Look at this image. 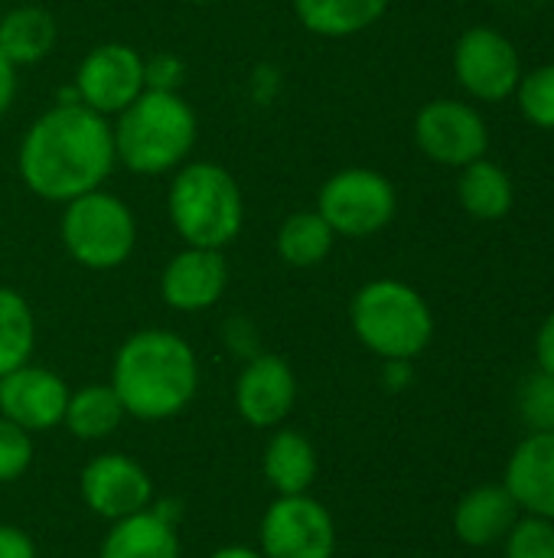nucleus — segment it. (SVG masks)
Listing matches in <instances>:
<instances>
[{"label": "nucleus", "mask_w": 554, "mask_h": 558, "mask_svg": "<svg viewBox=\"0 0 554 558\" xmlns=\"http://www.w3.org/2000/svg\"><path fill=\"white\" fill-rule=\"evenodd\" d=\"M114 163L118 157L108 118L82 101H59L42 111L16 150V170L26 190L62 206L98 190Z\"/></svg>", "instance_id": "nucleus-1"}, {"label": "nucleus", "mask_w": 554, "mask_h": 558, "mask_svg": "<svg viewBox=\"0 0 554 558\" xmlns=\"http://www.w3.org/2000/svg\"><path fill=\"white\" fill-rule=\"evenodd\" d=\"M199 386V363L193 347L170 330L131 333L111 369V389L127 415L140 422H163L180 415Z\"/></svg>", "instance_id": "nucleus-2"}, {"label": "nucleus", "mask_w": 554, "mask_h": 558, "mask_svg": "<svg viewBox=\"0 0 554 558\" xmlns=\"http://www.w3.org/2000/svg\"><path fill=\"white\" fill-rule=\"evenodd\" d=\"M196 111L170 88H144L111 124L118 163L140 177H160L183 167L196 147Z\"/></svg>", "instance_id": "nucleus-3"}, {"label": "nucleus", "mask_w": 554, "mask_h": 558, "mask_svg": "<svg viewBox=\"0 0 554 558\" xmlns=\"http://www.w3.org/2000/svg\"><path fill=\"white\" fill-rule=\"evenodd\" d=\"M167 209L176 235L196 248H225L245 222L238 180L209 160H186L167 193Z\"/></svg>", "instance_id": "nucleus-4"}, {"label": "nucleus", "mask_w": 554, "mask_h": 558, "mask_svg": "<svg viewBox=\"0 0 554 558\" xmlns=\"http://www.w3.org/2000/svg\"><path fill=\"white\" fill-rule=\"evenodd\" d=\"M349 320L359 343L382 360H415L434 337V314L428 301L395 278L362 284L353 298Z\"/></svg>", "instance_id": "nucleus-5"}, {"label": "nucleus", "mask_w": 554, "mask_h": 558, "mask_svg": "<svg viewBox=\"0 0 554 558\" xmlns=\"http://www.w3.org/2000/svg\"><path fill=\"white\" fill-rule=\"evenodd\" d=\"M59 235L72 262L88 271H111L131 258L137 245V222L121 196L98 186L65 203Z\"/></svg>", "instance_id": "nucleus-6"}, {"label": "nucleus", "mask_w": 554, "mask_h": 558, "mask_svg": "<svg viewBox=\"0 0 554 558\" xmlns=\"http://www.w3.org/2000/svg\"><path fill=\"white\" fill-rule=\"evenodd\" d=\"M317 213L343 239L379 235L398 213L395 186L385 173L369 167L336 170L317 193Z\"/></svg>", "instance_id": "nucleus-7"}, {"label": "nucleus", "mask_w": 554, "mask_h": 558, "mask_svg": "<svg viewBox=\"0 0 554 558\" xmlns=\"http://www.w3.org/2000/svg\"><path fill=\"white\" fill-rule=\"evenodd\" d=\"M457 85L477 101H506L516 95L522 62L516 43L493 26H470L454 46Z\"/></svg>", "instance_id": "nucleus-8"}, {"label": "nucleus", "mask_w": 554, "mask_h": 558, "mask_svg": "<svg viewBox=\"0 0 554 558\" xmlns=\"http://www.w3.org/2000/svg\"><path fill=\"white\" fill-rule=\"evenodd\" d=\"M415 144L431 163L460 170L487 157L490 128L473 105L457 98H434L415 118Z\"/></svg>", "instance_id": "nucleus-9"}, {"label": "nucleus", "mask_w": 554, "mask_h": 558, "mask_svg": "<svg viewBox=\"0 0 554 558\" xmlns=\"http://www.w3.org/2000/svg\"><path fill=\"white\" fill-rule=\"evenodd\" d=\"M147 88V59L127 43H101L75 69V98L101 118H118Z\"/></svg>", "instance_id": "nucleus-10"}, {"label": "nucleus", "mask_w": 554, "mask_h": 558, "mask_svg": "<svg viewBox=\"0 0 554 558\" xmlns=\"http://www.w3.org/2000/svg\"><path fill=\"white\" fill-rule=\"evenodd\" d=\"M261 556L264 558H333L336 526L330 510L307 497H278L261 520Z\"/></svg>", "instance_id": "nucleus-11"}, {"label": "nucleus", "mask_w": 554, "mask_h": 558, "mask_svg": "<svg viewBox=\"0 0 554 558\" xmlns=\"http://www.w3.org/2000/svg\"><path fill=\"white\" fill-rule=\"evenodd\" d=\"M78 487H82L85 507L95 517L111 520V523L150 510V500H153V484L147 471L124 454H101L88 461Z\"/></svg>", "instance_id": "nucleus-12"}, {"label": "nucleus", "mask_w": 554, "mask_h": 558, "mask_svg": "<svg viewBox=\"0 0 554 558\" xmlns=\"http://www.w3.org/2000/svg\"><path fill=\"white\" fill-rule=\"evenodd\" d=\"M65 405H69V389L52 369L26 363L0 376V415L29 435L62 425Z\"/></svg>", "instance_id": "nucleus-13"}, {"label": "nucleus", "mask_w": 554, "mask_h": 558, "mask_svg": "<svg viewBox=\"0 0 554 558\" xmlns=\"http://www.w3.org/2000/svg\"><path fill=\"white\" fill-rule=\"evenodd\" d=\"M294 399V369L278 353H255L235 383V409L251 428H278L291 415Z\"/></svg>", "instance_id": "nucleus-14"}, {"label": "nucleus", "mask_w": 554, "mask_h": 558, "mask_svg": "<svg viewBox=\"0 0 554 558\" xmlns=\"http://www.w3.org/2000/svg\"><path fill=\"white\" fill-rule=\"evenodd\" d=\"M225 288H229V265H225L222 248L186 245L167 262L160 275V294L167 307L183 311V314L209 311L212 304L222 301Z\"/></svg>", "instance_id": "nucleus-15"}, {"label": "nucleus", "mask_w": 554, "mask_h": 558, "mask_svg": "<svg viewBox=\"0 0 554 558\" xmlns=\"http://www.w3.org/2000/svg\"><path fill=\"white\" fill-rule=\"evenodd\" d=\"M503 487L519 510L554 523V432H532L516 448Z\"/></svg>", "instance_id": "nucleus-16"}, {"label": "nucleus", "mask_w": 554, "mask_h": 558, "mask_svg": "<svg viewBox=\"0 0 554 558\" xmlns=\"http://www.w3.org/2000/svg\"><path fill=\"white\" fill-rule=\"evenodd\" d=\"M98 558H180L173 513L157 507L118 520L104 536Z\"/></svg>", "instance_id": "nucleus-17"}, {"label": "nucleus", "mask_w": 554, "mask_h": 558, "mask_svg": "<svg viewBox=\"0 0 554 558\" xmlns=\"http://www.w3.org/2000/svg\"><path fill=\"white\" fill-rule=\"evenodd\" d=\"M519 520V507L506 487L487 484L470 490L454 510V533L467 546H493L509 536Z\"/></svg>", "instance_id": "nucleus-18"}, {"label": "nucleus", "mask_w": 554, "mask_h": 558, "mask_svg": "<svg viewBox=\"0 0 554 558\" xmlns=\"http://www.w3.org/2000/svg\"><path fill=\"white\" fill-rule=\"evenodd\" d=\"M56 39H59L56 16L42 7L23 3L0 13V52L16 69L42 62L52 52Z\"/></svg>", "instance_id": "nucleus-19"}, {"label": "nucleus", "mask_w": 554, "mask_h": 558, "mask_svg": "<svg viewBox=\"0 0 554 558\" xmlns=\"http://www.w3.org/2000/svg\"><path fill=\"white\" fill-rule=\"evenodd\" d=\"M457 199L467 209V216H473L480 222H496V219L509 216L516 190H513L509 173L500 163L480 157V160L460 167Z\"/></svg>", "instance_id": "nucleus-20"}, {"label": "nucleus", "mask_w": 554, "mask_h": 558, "mask_svg": "<svg viewBox=\"0 0 554 558\" xmlns=\"http://www.w3.org/2000/svg\"><path fill=\"white\" fill-rule=\"evenodd\" d=\"M297 20L304 29L327 36V39H346L372 23L382 20L389 10V0H291Z\"/></svg>", "instance_id": "nucleus-21"}, {"label": "nucleus", "mask_w": 554, "mask_h": 558, "mask_svg": "<svg viewBox=\"0 0 554 558\" xmlns=\"http://www.w3.org/2000/svg\"><path fill=\"white\" fill-rule=\"evenodd\" d=\"M264 477L278 497L307 494L317 477V451L300 432H278L264 448Z\"/></svg>", "instance_id": "nucleus-22"}, {"label": "nucleus", "mask_w": 554, "mask_h": 558, "mask_svg": "<svg viewBox=\"0 0 554 558\" xmlns=\"http://www.w3.org/2000/svg\"><path fill=\"white\" fill-rule=\"evenodd\" d=\"M336 232L317 209L291 213L278 229V258L291 268H317L333 252Z\"/></svg>", "instance_id": "nucleus-23"}, {"label": "nucleus", "mask_w": 554, "mask_h": 558, "mask_svg": "<svg viewBox=\"0 0 554 558\" xmlns=\"http://www.w3.org/2000/svg\"><path fill=\"white\" fill-rule=\"evenodd\" d=\"M124 415L127 412H124L118 392L111 389V383L108 386H85L78 392H69L62 425L82 441H101L111 432H118Z\"/></svg>", "instance_id": "nucleus-24"}, {"label": "nucleus", "mask_w": 554, "mask_h": 558, "mask_svg": "<svg viewBox=\"0 0 554 558\" xmlns=\"http://www.w3.org/2000/svg\"><path fill=\"white\" fill-rule=\"evenodd\" d=\"M36 347V320L26 298L0 284V376L29 363Z\"/></svg>", "instance_id": "nucleus-25"}, {"label": "nucleus", "mask_w": 554, "mask_h": 558, "mask_svg": "<svg viewBox=\"0 0 554 558\" xmlns=\"http://www.w3.org/2000/svg\"><path fill=\"white\" fill-rule=\"evenodd\" d=\"M516 101L529 124L542 131H554V62L522 72L516 85Z\"/></svg>", "instance_id": "nucleus-26"}, {"label": "nucleus", "mask_w": 554, "mask_h": 558, "mask_svg": "<svg viewBox=\"0 0 554 558\" xmlns=\"http://www.w3.org/2000/svg\"><path fill=\"white\" fill-rule=\"evenodd\" d=\"M506 558H554V523L542 517L516 520L506 536Z\"/></svg>", "instance_id": "nucleus-27"}, {"label": "nucleus", "mask_w": 554, "mask_h": 558, "mask_svg": "<svg viewBox=\"0 0 554 558\" xmlns=\"http://www.w3.org/2000/svg\"><path fill=\"white\" fill-rule=\"evenodd\" d=\"M522 418L532 432H554V376L535 373L519 396Z\"/></svg>", "instance_id": "nucleus-28"}, {"label": "nucleus", "mask_w": 554, "mask_h": 558, "mask_svg": "<svg viewBox=\"0 0 554 558\" xmlns=\"http://www.w3.org/2000/svg\"><path fill=\"white\" fill-rule=\"evenodd\" d=\"M33 461V441L29 432L16 428L0 415V484H10L26 474Z\"/></svg>", "instance_id": "nucleus-29"}, {"label": "nucleus", "mask_w": 554, "mask_h": 558, "mask_svg": "<svg viewBox=\"0 0 554 558\" xmlns=\"http://www.w3.org/2000/svg\"><path fill=\"white\" fill-rule=\"evenodd\" d=\"M0 558H36V546L23 530L0 523Z\"/></svg>", "instance_id": "nucleus-30"}, {"label": "nucleus", "mask_w": 554, "mask_h": 558, "mask_svg": "<svg viewBox=\"0 0 554 558\" xmlns=\"http://www.w3.org/2000/svg\"><path fill=\"white\" fill-rule=\"evenodd\" d=\"M535 356H539V373L554 376V311L545 317L535 337Z\"/></svg>", "instance_id": "nucleus-31"}, {"label": "nucleus", "mask_w": 554, "mask_h": 558, "mask_svg": "<svg viewBox=\"0 0 554 558\" xmlns=\"http://www.w3.org/2000/svg\"><path fill=\"white\" fill-rule=\"evenodd\" d=\"M13 95H16V65L10 59H3V52H0V118L13 105Z\"/></svg>", "instance_id": "nucleus-32"}, {"label": "nucleus", "mask_w": 554, "mask_h": 558, "mask_svg": "<svg viewBox=\"0 0 554 558\" xmlns=\"http://www.w3.org/2000/svg\"><path fill=\"white\" fill-rule=\"evenodd\" d=\"M385 379L392 389H402L411 383V360H385Z\"/></svg>", "instance_id": "nucleus-33"}, {"label": "nucleus", "mask_w": 554, "mask_h": 558, "mask_svg": "<svg viewBox=\"0 0 554 558\" xmlns=\"http://www.w3.org/2000/svg\"><path fill=\"white\" fill-rule=\"evenodd\" d=\"M209 558H264V556H261V553H255V549H245V546H229V549L212 553Z\"/></svg>", "instance_id": "nucleus-34"}, {"label": "nucleus", "mask_w": 554, "mask_h": 558, "mask_svg": "<svg viewBox=\"0 0 554 558\" xmlns=\"http://www.w3.org/2000/svg\"><path fill=\"white\" fill-rule=\"evenodd\" d=\"M0 13H3V10H0Z\"/></svg>", "instance_id": "nucleus-35"}]
</instances>
